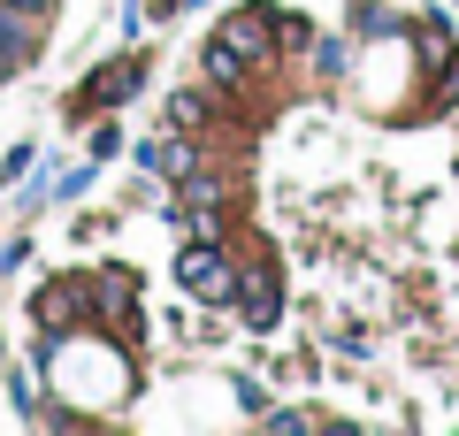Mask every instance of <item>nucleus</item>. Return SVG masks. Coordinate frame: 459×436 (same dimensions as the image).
Returning <instances> with one entry per match:
<instances>
[{
  "instance_id": "1",
  "label": "nucleus",
  "mask_w": 459,
  "mask_h": 436,
  "mask_svg": "<svg viewBox=\"0 0 459 436\" xmlns=\"http://www.w3.org/2000/svg\"><path fill=\"white\" fill-rule=\"evenodd\" d=\"M177 275H184V291H192V299H230V283H238V275H230V260L214 253V245H192V253L177 260Z\"/></svg>"
},
{
  "instance_id": "2",
  "label": "nucleus",
  "mask_w": 459,
  "mask_h": 436,
  "mask_svg": "<svg viewBox=\"0 0 459 436\" xmlns=\"http://www.w3.org/2000/svg\"><path fill=\"white\" fill-rule=\"evenodd\" d=\"M31 23H39V16H16V8H0V77H8V69L31 54Z\"/></svg>"
},
{
  "instance_id": "3",
  "label": "nucleus",
  "mask_w": 459,
  "mask_h": 436,
  "mask_svg": "<svg viewBox=\"0 0 459 436\" xmlns=\"http://www.w3.org/2000/svg\"><path fill=\"white\" fill-rule=\"evenodd\" d=\"M146 169H161V177H192V145H184V138H153L146 145Z\"/></svg>"
},
{
  "instance_id": "4",
  "label": "nucleus",
  "mask_w": 459,
  "mask_h": 436,
  "mask_svg": "<svg viewBox=\"0 0 459 436\" xmlns=\"http://www.w3.org/2000/svg\"><path fill=\"white\" fill-rule=\"evenodd\" d=\"M230 47H238V54H261L268 47V16H261V8H246V16L230 23Z\"/></svg>"
},
{
  "instance_id": "5",
  "label": "nucleus",
  "mask_w": 459,
  "mask_h": 436,
  "mask_svg": "<svg viewBox=\"0 0 459 436\" xmlns=\"http://www.w3.org/2000/svg\"><path fill=\"white\" fill-rule=\"evenodd\" d=\"M207 77L214 84H238V77H246V54L230 47V39H214V47H207Z\"/></svg>"
},
{
  "instance_id": "6",
  "label": "nucleus",
  "mask_w": 459,
  "mask_h": 436,
  "mask_svg": "<svg viewBox=\"0 0 459 436\" xmlns=\"http://www.w3.org/2000/svg\"><path fill=\"white\" fill-rule=\"evenodd\" d=\"M123 84H138V62H115V69H100V77L84 84V92H92V100H108V108H115V100H123Z\"/></svg>"
},
{
  "instance_id": "7",
  "label": "nucleus",
  "mask_w": 459,
  "mask_h": 436,
  "mask_svg": "<svg viewBox=\"0 0 459 436\" xmlns=\"http://www.w3.org/2000/svg\"><path fill=\"white\" fill-rule=\"evenodd\" d=\"M246 314H253V322H268V314H276V283H268V268L246 275Z\"/></svg>"
},
{
  "instance_id": "8",
  "label": "nucleus",
  "mask_w": 459,
  "mask_h": 436,
  "mask_svg": "<svg viewBox=\"0 0 459 436\" xmlns=\"http://www.w3.org/2000/svg\"><path fill=\"white\" fill-rule=\"evenodd\" d=\"M421 54H429V62H452V39H444V23H421Z\"/></svg>"
},
{
  "instance_id": "9",
  "label": "nucleus",
  "mask_w": 459,
  "mask_h": 436,
  "mask_svg": "<svg viewBox=\"0 0 459 436\" xmlns=\"http://www.w3.org/2000/svg\"><path fill=\"white\" fill-rule=\"evenodd\" d=\"M0 8H16V16H47L54 0H0Z\"/></svg>"
}]
</instances>
